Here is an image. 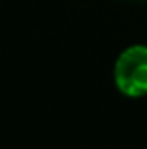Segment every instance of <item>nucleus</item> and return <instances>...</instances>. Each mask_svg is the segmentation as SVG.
Instances as JSON below:
<instances>
[{"instance_id": "f257e3e1", "label": "nucleus", "mask_w": 147, "mask_h": 149, "mask_svg": "<svg viewBox=\"0 0 147 149\" xmlns=\"http://www.w3.org/2000/svg\"><path fill=\"white\" fill-rule=\"evenodd\" d=\"M115 85L126 96L147 95V45H132L119 55L115 62Z\"/></svg>"}]
</instances>
